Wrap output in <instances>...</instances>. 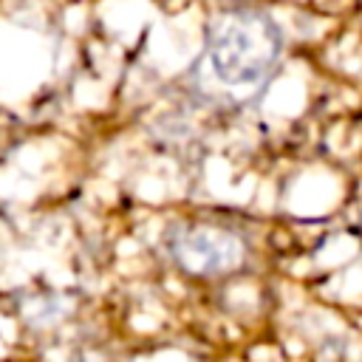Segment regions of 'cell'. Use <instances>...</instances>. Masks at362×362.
Returning a JSON list of instances; mask_svg holds the SVG:
<instances>
[{"label":"cell","mask_w":362,"mask_h":362,"mask_svg":"<svg viewBox=\"0 0 362 362\" xmlns=\"http://www.w3.org/2000/svg\"><path fill=\"white\" fill-rule=\"evenodd\" d=\"M280 31L260 11H229L215 23L209 62L226 85L260 82L280 57Z\"/></svg>","instance_id":"obj_1"},{"label":"cell","mask_w":362,"mask_h":362,"mask_svg":"<svg viewBox=\"0 0 362 362\" xmlns=\"http://www.w3.org/2000/svg\"><path fill=\"white\" fill-rule=\"evenodd\" d=\"M170 252L181 269L189 274H218L235 269L243 257V243L223 229L187 226L175 229L170 238Z\"/></svg>","instance_id":"obj_2"}]
</instances>
